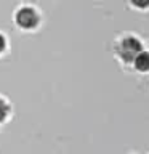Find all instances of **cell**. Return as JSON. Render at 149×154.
Segmentation results:
<instances>
[{"mask_svg":"<svg viewBox=\"0 0 149 154\" xmlns=\"http://www.w3.org/2000/svg\"><path fill=\"white\" fill-rule=\"evenodd\" d=\"M141 43L136 37H125L119 45V55L123 61L127 63H132L135 60V56L141 51Z\"/></svg>","mask_w":149,"mask_h":154,"instance_id":"1","label":"cell"},{"mask_svg":"<svg viewBox=\"0 0 149 154\" xmlns=\"http://www.w3.org/2000/svg\"><path fill=\"white\" fill-rule=\"evenodd\" d=\"M16 23L23 29H34L38 24V14L31 7H23L16 13Z\"/></svg>","mask_w":149,"mask_h":154,"instance_id":"2","label":"cell"},{"mask_svg":"<svg viewBox=\"0 0 149 154\" xmlns=\"http://www.w3.org/2000/svg\"><path fill=\"white\" fill-rule=\"evenodd\" d=\"M135 69L139 72H147L149 71V51H139L133 60Z\"/></svg>","mask_w":149,"mask_h":154,"instance_id":"3","label":"cell"},{"mask_svg":"<svg viewBox=\"0 0 149 154\" xmlns=\"http://www.w3.org/2000/svg\"><path fill=\"white\" fill-rule=\"evenodd\" d=\"M8 114H10V106H8V103H7L3 98H0V124H2L3 120L8 117Z\"/></svg>","mask_w":149,"mask_h":154,"instance_id":"4","label":"cell"},{"mask_svg":"<svg viewBox=\"0 0 149 154\" xmlns=\"http://www.w3.org/2000/svg\"><path fill=\"white\" fill-rule=\"evenodd\" d=\"M132 3L136 8H147L149 7V0H132Z\"/></svg>","mask_w":149,"mask_h":154,"instance_id":"5","label":"cell"},{"mask_svg":"<svg viewBox=\"0 0 149 154\" xmlns=\"http://www.w3.org/2000/svg\"><path fill=\"white\" fill-rule=\"evenodd\" d=\"M3 48H5V38H3L2 34H0V51H3Z\"/></svg>","mask_w":149,"mask_h":154,"instance_id":"6","label":"cell"}]
</instances>
